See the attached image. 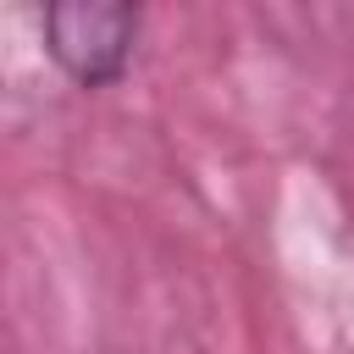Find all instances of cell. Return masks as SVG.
I'll return each mask as SVG.
<instances>
[{
    "label": "cell",
    "instance_id": "obj_1",
    "mask_svg": "<svg viewBox=\"0 0 354 354\" xmlns=\"http://www.w3.org/2000/svg\"><path fill=\"white\" fill-rule=\"evenodd\" d=\"M138 0H44V39L61 72L83 88L116 83L133 50Z\"/></svg>",
    "mask_w": 354,
    "mask_h": 354
}]
</instances>
